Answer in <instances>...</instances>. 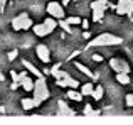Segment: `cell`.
<instances>
[{"mask_svg": "<svg viewBox=\"0 0 133 125\" xmlns=\"http://www.w3.org/2000/svg\"><path fill=\"white\" fill-rule=\"evenodd\" d=\"M51 73L56 78V83H57L59 86H62V88H78L79 86L78 79H74L72 76H69L68 71H61V69H59V64L54 66V68L51 69Z\"/></svg>", "mask_w": 133, "mask_h": 125, "instance_id": "cell-1", "label": "cell"}, {"mask_svg": "<svg viewBox=\"0 0 133 125\" xmlns=\"http://www.w3.org/2000/svg\"><path fill=\"white\" fill-rule=\"evenodd\" d=\"M34 102H36V107H39L42 102L51 96V91H49V86L47 83H45V79L41 76V78H37L36 81H34Z\"/></svg>", "mask_w": 133, "mask_h": 125, "instance_id": "cell-2", "label": "cell"}, {"mask_svg": "<svg viewBox=\"0 0 133 125\" xmlns=\"http://www.w3.org/2000/svg\"><path fill=\"white\" fill-rule=\"evenodd\" d=\"M121 44V37L118 36H113V34H99L96 36L94 39H91L88 42V47H101V46H118Z\"/></svg>", "mask_w": 133, "mask_h": 125, "instance_id": "cell-3", "label": "cell"}, {"mask_svg": "<svg viewBox=\"0 0 133 125\" xmlns=\"http://www.w3.org/2000/svg\"><path fill=\"white\" fill-rule=\"evenodd\" d=\"M32 26H34L32 19H30L29 14H25V12L19 14L17 17L12 19V29L14 30H27V29H32Z\"/></svg>", "mask_w": 133, "mask_h": 125, "instance_id": "cell-4", "label": "cell"}, {"mask_svg": "<svg viewBox=\"0 0 133 125\" xmlns=\"http://www.w3.org/2000/svg\"><path fill=\"white\" fill-rule=\"evenodd\" d=\"M47 14L51 17H54V19L61 20V19H64V7L59 2H49L47 3Z\"/></svg>", "mask_w": 133, "mask_h": 125, "instance_id": "cell-5", "label": "cell"}, {"mask_svg": "<svg viewBox=\"0 0 133 125\" xmlns=\"http://www.w3.org/2000/svg\"><path fill=\"white\" fill-rule=\"evenodd\" d=\"M110 66L113 71L116 73H130V66H128L127 61L120 59V58H111L110 59Z\"/></svg>", "mask_w": 133, "mask_h": 125, "instance_id": "cell-6", "label": "cell"}, {"mask_svg": "<svg viewBox=\"0 0 133 125\" xmlns=\"http://www.w3.org/2000/svg\"><path fill=\"white\" fill-rule=\"evenodd\" d=\"M133 12V0H118L116 14L118 15H131Z\"/></svg>", "mask_w": 133, "mask_h": 125, "instance_id": "cell-7", "label": "cell"}, {"mask_svg": "<svg viewBox=\"0 0 133 125\" xmlns=\"http://www.w3.org/2000/svg\"><path fill=\"white\" fill-rule=\"evenodd\" d=\"M36 54L42 63H45V64L51 61V51H49V47L45 46V44H37L36 46Z\"/></svg>", "mask_w": 133, "mask_h": 125, "instance_id": "cell-8", "label": "cell"}, {"mask_svg": "<svg viewBox=\"0 0 133 125\" xmlns=\"http://www.w3.org/2000/svg\"><path fill=\"white\" fill-rule=\"evenodd\" d=\"M20 86H22L25 91H32L34 90V81H32V78H29V76L25 74V71L24 73H20Z\"/></svg>", "mask_w": 133, "mask_h": 125, "instance_id": "cell-9", "label": "cell"}, {"mask_svg": "<svg viewBox=\"0 0 133 125\" xmlns=\"http://www.w3.org/2000/svg\"><path fill=\"white\" fill-rule=\"evenodd\" d=\"M32 30H34V34H36L37 37H45V36H49V29H47V26L42 22V24H36V26H32Z\"/></svg>", "mask_w": 133, "mask_h": 125, "instance_id": "cell-10", "label": "cell"}, {"mask_svg": "<svg viewBox=\"0 0 133 125\" xmlns=\"http://www.w3.org/2000/svg\"><path fill=\"white\" fill-rule=\"evenodd\" d=\"M22 66H24V68H25V69H27L29 73H32L34 76H37V78H41V76H42V73H41L39 69H37L36 66L32 64V63H29L27 59H22Z\"/></svg>", "mask_w": 133, "mask_h": 125, "instance_id": "cell-11", "label": "cell"}, {"mask_svg": "<svg viewBox=\"0 0 133 125\" xmlns=\"http://www.w3.org/2000/svg\"><path fill=\"white\" fill-rule=\"evenodd\" d=\"M57 105H59V113H61V115H66V117H72V115H76L74 110H71L64 102H62V100H59Z\"/></svg>", "mask_w": 133, "mask_h": 125, "instance_id": "cell-12", "label": "cell"}, {"mask_svg": "<svg viewBox=\"0 0 133 125\" xmlns=\"http://www.w3.org/2000/svg\"><path fill=\"white\" fill-rule=\"evenodd\" d=\"M68 98L72 100V102H81L83 100V93L78 91V88H69L68 91Z\"/></svg>", "mask_w": 133, "mask_h": 125, "instance_id": "cell-13", "label": "cell"}, {"mask_svg": "<svg viewBox=\"0 0 133 125\" xmlns=\"http://www.w3.org/2000/svg\"><path fill=\"white\" fill-rule=\"evenodd\" d=\"M106 7H108V0H94L91 3V10H101V12H104Z\"/></svg>", "mask_w": 133, "mask_h": 125, "instance_id": "cell-14", "label": "cell"}, {"mask_svg": "<svg viewBox=\"0 0 133 125\" xmlns=\"http://www.w3.org/2000/svg\"><path fill=\"white\" fill-rule=\"evenodd\" d=\"M20 105H22V108H24V110H32V108H36V102H34V96H32V98H22Z\"/></svg>", "mask_w": 133, "mask_h": 125, "instance_id": "cell-15", "label": "cell"}, {"mask_svg": "<svg viewBox=\"0 0 133 125\" xmlns=\"http://www.w3.org/2000/svg\"><path fill=\"white\" fill-rule=\"evenodd\" d=\"M116 81L121 85H128L131 81L130 79V73H116Z\"/></svg>", "mask_w": 133, "mask_h": 125, "instance_id": "cell-16", "label": "cell"}, {"mask_svg": "<svg viewBox=\"0 0 133 125\" xmlns=\"http://www.w3.org/2000/svg\"><path fill=\"white\" fill-rule=\"evenodd\" d=\"M93 90H94L93 83H84V85L81 86V93H83V96H91V95H93Z\"/></svg>", "mask_w": 133, "mask_h": 125, "instance_id": "cell-17", "label": "cell"}, {"mask_svg": "<svg viewBox=\"0 0 133 125\" xmlns=\"http://www.w3.org/2000/svg\"><path fill=\"white\" fill-rule=\"evenodd\" d=\"M10 76H12V85H10V88H12V90H17L20 86V76L17 74L15 71H10Z\"/></svg>", "mask_w": 133, "mask_h": 125, "instance_id": "cell-18", "label": "cell"}, {"mask_svg": "<svg viewBox=\"0 0 133 125\" xmlns=\"http://www.w3.org/2000/svg\"><path fill=\"white\" fill-rule=\"evenodd\" d=\"M44 24H45V26H47V29H49V32H52V30H54V29H56V27H57V20H56V19H54V17H51V15H49V17H47V19H45V20H44Z\"/></svg>", "mask_w": 133, "mask_h": 125, "instance_id": "cell-19", "label": "cell"}, {"mask_svg": "<svg viewBox=\"0 0 133 125\" xmlns=\"http://www.w3.org/2000/svg\"><path fill=\"white\" fill-rule=\"evenodd\" d=\"M103 93H104V88H103V86H94L93 95H91V96H93V98L98 102V100H101V98H103Z\"/></svg>", "mask_w": 133, "mask_h": 125, "instance_id": "cell-20", "label": "cell"}, {"mask_svg": "<svg viewBox=\"0 0 133 125\" xmlns=\"http://www.w3.org/2000/svg\"><path fill=\"white\" fill-rule=\"evenodd\" d=\"M74 66H76V68H78L79 71L83 73V74H86V76H93V73H91V69H89V68H86V66L83 64V63H78V61H76V63H74Z\"/></svg>", "mask_w": 133, "mask_h": 125, "instance_id": "cell-21", "label": "cell"}, {"mask_svg": "<svg viewBox=\"0 0 133 125\" xmlns=\"http://www.w3.org/2000/svg\"><path fill=\"white\" fill-rule=\"evenodd\" d=\"M66 22H68L69 26H78V24H81V19H79V17H76V15H71V17H68V19H66Z\"/></svg>", "mask_w": 133, "mask_h": 125, "instance_id": "cell-22", "label": "cell"}, {"mask_svg": "<svg viewBox=\"0 0 133 125\" xmlns=\"http://www.w3.org/2000/svg\"><path fill=\"white\" fill-rule=\"evenodd\" d=\"M103 17H104V12H101V10H93V20L94 22H99Z\"/></svg>", "mask_w": 133, "mask_h": 125, "instance_id": "cell-23", "label": "cell"}, {"mask_svg": "<svg viewBox=\"0 0 133 125\" xmlns=\"http://www.w3.org/2000/svg\"><path fill=\"white\" fill-rule=\"evenodd\" d=\"M59 26H61V27H62V29H64V30H66V32H68V34H71V32H72L71 26H69V24L66 22L64 19H61V20H59Z\"/></svg>", "mask_w": 133, "mask_h": 125, "instance_id": "cell-24", "label": "cell"}, {"mask_svg": "<svg viewBox=\"0 0 133 125\" xmlns=\"http://www.w3.org/2000/svg\"><path fill=\"white\" fill-rule=\"evenodd\" d=\"M17 54H19V51H17V49H12V51L9 53V61H14V59L17 58Z\"/></svg>", "mask_w": 133, "mask_h": 125, "instance_id": "cell-25", "label": "cell"}, {"mask_svg": "<svg viewBox=\"0 0 133 125\" xmlns=\"http://www.w3.org/2000/svg\"><path fill=\"white\" fill-rule=\"evenodd\" d=\"M84 115H96V112H93L91 105H86L84 107Z\"/></svg>", "mask_w": 133, "mask_h": 125, "instance_id": "cell-26", "label": "cell"}, {"mask_svg": "<svg viewBox=\"0 0 133 125\" xmlns=\"http://www.w3.org/2000/svg\"><path fill=\"white\" fill-rule=\"evenodd\" d=\"M127 105L133 108V93H128L127 95Z\"/></svg>", "mask_w": 133, "mask_h": 125, "instance_id": "cell-27", "label": "cell"}, {"mask_svg": "<svg viewBox=\"0 0 133 125\" xmlns=\"http://www.w3.org/2000/svg\"><path fill=\"white\" fill-rule=\"evenodd\" d=\"M91 58H93V59L96 61V63H101V61H103V56H99V54H93Z\"/></svg>", "mask_w": 133, "mask_h": 125, "instance_id": "cell-28", "label": "cell"}, {"mask_svg": "<svg viewBox=\"0 0 133 125\" xmlns=\"http://www.w3.org/2000/svg\"><path fill=\"white\" fill-rule=\"evenodd\" d=\"M5 5H7V0H0V12H3Z\"/></svg>", "mask_w": 133, "mask_h": 125, "instance_id": "cell-29", "label": "cell"}, {"mask_svg": "<svg viewBox=\"0 0 133 125\" xmlns=\"http://www.w3.org/2000/svg\"><path fill=\"white\" fill-rule=\"evenodd\" d=\"M81 26L84 27V29H88V27H89V22H88V20H81Z\"/></svg>", "mask_w": 133, "mask_h": 125, "instance_id": "cell-30", "label": "cell"}, {"mask_svg": "<svg viewBox=\"0 0 133 125\" xmlns=\"http://www.w3.org/2000/svg\"><path fill=\"white\" fill-rule=\"evenodd\" d=\"M83 37H84V39H89V37H91V34L88 32V30H86V32H84V34H83Z\"/></svg>", "mask_w": 133, "mask_h": 125, "instance_id": "cell-31", "label": "cell"}, {"mask_svg": "<svg viewBox=\"0 0 133 125\" xmlns=\"http://www.w3.org/2000/svg\"><path fill=\"white\" fill-rule=\"evenodd\" d=\"M68 3H69V0H62V5H64V7L68 5Z\"/></svg>", "mask_w": 133, "mask_h": 125, "instance_id": "cell-32", "label": "cell"}, {"mask_svg": "<svg viewBox=\"0 0 133 125\" xmlns=\"http://www.w3.org/2000/svg\"><path fill=\"white\" fill-rule=\"evenodd\" d=\"M0 81H3V74H2V73H0Z\"/></svg>", "mask_w": 133, "mask_h": 125, "instance_id": "cell-33", "label": "cell"}]
</instances>
